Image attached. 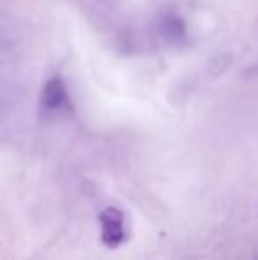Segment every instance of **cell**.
I'll return each mask as SVG.
<instances>
[{
	"instance_id": "1",
	"label": "cell",
	"mask_w": 258,
	"mask_h": 260,
	"mask_svg": "<svg viewBox=\"0 0 258 260\" xmlns=\"http://www.w3.org/2000/svg\"><path fill=\"white\" fill-rule=\"evenodd\" d=\"M101 239L108 248H117L126 241V225L124 214L121 209L108 207L101 212Z\"/></svg>"
},
{
	"instance_id": "3",
	"label": "cell",
	"mask_w": 258,
	"mask_h": 260,
	"mask_svg": "<svg viewBox=\"0 0 258 260\" xmlns=\"http://www.w3.org/2000/svg\"><path fill=\"white\" fill-rule=\"evenodd\" d=\"M165 32L172 39L182 38V36H184V23L179 20V18H175L172 14V16H168V18H166V21H165Z\"/></svg>"
},
{
	"instance_id": "2",
	"label": "cell",
	"mask_w": 258,
	"mask_h": 260,
	"mask_svg": "<svg viewBox=\"0 0 258 260\" xmlns=\"http://www.w3.org/2000/svg\"><path fill=\"white\" fill-rule=\"evenodd\" d=\"M67 105V90L62 82V78L53 76L46 82L43 89V106L46 110H60Z\"/></svg>"
}]
</instances>
